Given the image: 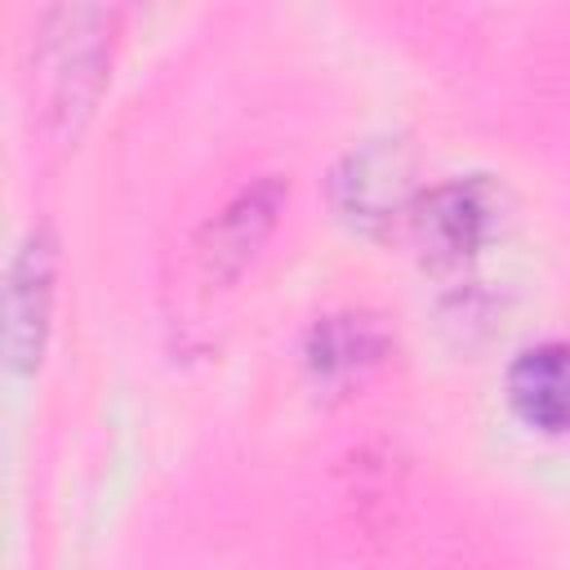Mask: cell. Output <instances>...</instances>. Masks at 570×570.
Wrapping results in <instances>:
<instances>
[{
	"label": "cell",
	"mask_w": 570,
	"mask_h": 570,
	"mask_svg": "<svg viewBox=\"0 0 570 570\" xmlns=\"http://www.w3.org/2000/svg\"><path fill=\"white\" fill-rule=\"evenodd\" d=\"M125 0H58L40 27L31 89L49 134H76L107 80Z\"/></svg>",
	"instance_id": "obj_1"
},
{
	"label": "cell",
	"mask_w": 570,
	"mask_h": 570,
	"mask_svg": "<svg viewBox=\"0 0 570 570\" xmlns=\"http://www.w3.org/2000/svg\"><path fill=\"white\" fill-rule=\"evenodd\" d=\"M281 209H285L281 178H263L236 191L214 218H205L183 245L178 285H174L178 298L191 312H209L218 298H227L240 285V276L254 267V258L263 254L267 236L276 232Z\"/></svg>",
	"instance_id": "obj_2"
},
{
	"label": "cell",
	"mask_w": 570,
	"mask_h": 570,
	"mask_svg": "<svg viewBox=\"0 0 570 570\" xmlns=\"http://www.w3.org/2000/svg\"><path fill=\"white\" fill-rule=\"evenodd\" d=\"M508 218V191L490 174L445 178L414 196L410 205V236L428 267H463L472 263Z\"/></svg>",
	"instance_id": "obj_3"
},
{
	"label": "cell",
	"mask_w": 570,
	"mask_h": 570,
	"mask_svg": "<svg viewBox=\"0 0 570 570\" xmlns=\"http://www.w3.org/2000/svg\"><path fill=\"white\" fill-rule=\"evenodd\" d=\"M414 156L401 138H370L352 147L330 174L338 218L365 236H392L414 205Z\"/></svg>",
	"instance_id": "obj_4"
},
{
	"label": "cell",
	"mask_w": 570,
	"mask_h": 570,
	"mask_svg": "<svg viewBox=\"0 0 570 570\" xmlns=\"http://www.w3.org/2000/svg\"><path fill=\"white\" fill-rule=\"evenodd\" d=\"M392 356V334L370 312H330L316 316L303 338L307 379L330 396H352L365 387Z\"/></svg>",
	"instance_id": "obj_5"
},
{
	"label": "cell",
	"mask_w": 570,
	"mask_h": 570,
	"mask_svg": "<svg viewBox=\"0 0 570 570\" xmlns=\"http://www.w3.org/2000/svg\"><path fill=\"white\" fill-rule=\"evenodd\" d=\"M53 281H58V249L53 236L45 227H36L22 249L9 263V289H4V307H9V325H4V347H9V365L18 374H31L40 365L45 338H49V316H53Z\"/></svg>",
	"instance_id": "obj_6"
},
{
	"label": "cell",
	"mask_w": 570,
	"mask_h": 570,
	"mask_svg": "<svg viewBox=\"0 0 570 570\" xmlns=\"http://www.w3.org/2000/svg\"><path fill=\"white\" fill-rule=\"evenodd\" d=\"M517 419L543 436H570V343L548 338L525 347L508 370Z\"/></svg>",
	"instance_id": "obj_7"
}]
</instances>
